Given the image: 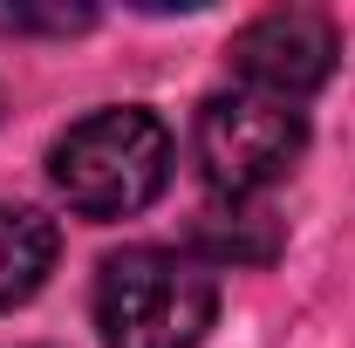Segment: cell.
Masks as SVG:
<instances>
[{
	"instance_id": "obj_4",
	"label": "cell",
	"mask_w": 355,
	"mask_h": 348,
	"mask_svg": "<svg viewBox=\"0 0 355 348\" xmlns=\"http://www.w3.org/2000/svg\"><path fill=\"white\" fill-rule=\"evenodd\" d=\"M225 62L232 76L253 89V96H273V103H294L335 76L342 62V28L321 14V7H273L260 21H246L232 42H225Z\"/></svg>"
},
{
	"instance_id": "obj_5",
	"label": "cell",
	"mask_w": 355,
	"mask_h": 348,
	"mask_svg": "<svg viewBox=\"0 0 355 348\" xmlns=\"http://www.w3.org/2000/svg\"><path fill=\"white\" fill-rule=\"evenodd\" d=\"M55 253H62L55 218L28 212V205H0V314L21 307V301H35L48 287Z\"/></svg>"
},
{
	"instance_id": "obj_2",
	"label": "cell",
	"mask_w": 355,
	"mask_h": 348,
	"mask_svg": "<svg viewBox=\"0 0 355 348\" xmlns=\"http://www.w3.org/2000/svg\"><path fill=\"white\" fill-rule=\"evenodd\" d=\"M219 314L212 266L171 246H123L96 273V328L110 348H198Z\"/></svg>"
},
{
	"instance_id": "obj_3",
	"label": "cell",
	"mask_w": 355,
	"mask_h": 348,
	"mask_svg": "<svg viewBox=\"0 0 355 348\" xmlns=\"http://www.w3.org/2000/svg\"><path fill=\"white\" fill-rule=\"evenodd\" d=\"M191 150H198V177L219 198L246 205V198H260L266 184H280L301 164L308 123H301L294 103H273V96H253V89H225V96L198 103Z\"/></svg>"
},
{
	"instance_id": "obj_1",
	"label": "cell",
	"mask_w": 355,
	"mask_h": 348,
	"mask_svg": "<svg viewBox=\"0 0 355 348\" xmlns=\"http://www.w3.org/2000/svg\"><path fill=\"white\" fill-rule=\"evenodd\" d=\"M48 177L69 198V212L130 218L171 184V130L150 110H137V103L89 110L83 123H69V130L55 137Z\"/></svg>"
},
{
	"instance_id": "obj_6",
	"label": "cell",
	"mask_w": 355,
	"mask_h": 348,
	"mask_svg": "<svg viewBox=\"0 0 355 348\" xmlns=\"http://www.w3.org/2000/svg\"><path fill=\"white\" fill-rule=\"evenodd\" d=\"M191 246L212 266H266L280 253V218L253 212V205H219L191 225Z\"/></svg>"
},
{
	"instance_id": "obj_7",
	"label": "cell",
	"mask_w": 355,
	"mask_h": 348,
	"mask_svg": "<svg viewBox=\"0 0 355 348\" xmlns=\"http://www.w3.org/2000/svg\"><path fill=\"white\" fill-rule=\"evenodd\" d=\"M0 28L7 35H83V28H96V7H69V0L35 7V0H14V7H0Z\"/></svg>"
}]
</instances>
